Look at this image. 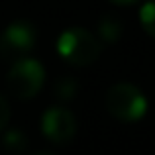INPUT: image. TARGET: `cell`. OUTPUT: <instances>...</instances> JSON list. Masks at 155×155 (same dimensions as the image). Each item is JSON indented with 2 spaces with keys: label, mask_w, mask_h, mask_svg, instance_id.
<instances>
[{
  "label": "cell",
  "mask_w": 155,
  "mask_h": 155,
  "mask_svg": "<svg viewBox=\"0 0 155 155\" xmlns=\"http://www.w3.org/2000/svg\"><path fill=\"white\" fill-rule=\"evenodd\" d=\"M57 53L69 65L87 67V65L94 63L98 59L100 43L96 41V38L91 31L75 26V28H69V30L61 31L59 39H57Z\"/></svg>",
  "instance_id": "6da1fadb"
},
{
  "label": "cell",
  "mask_w": 155,
  "mask_h": 155,
  "mask_svg": "<svg viewBox=\"0 0 155 155\" xmlns=\"http://www.w3.org/2000/svg\"><path fill=\"white\" fill-rule=\"evenodd\" d=\"M106 108L120 122H137L147 112V98L134 84L118 83L106 94Z\"/></svg>",
  "instance_id": "7a4b0ae2"
},
{
  "label": "cell",
  "mask_w": 155,
  "mask_h": 155,
  "mask_svg": "<svg viewBox=\"0 0 155 155\" xmlns=\"http://www.w3.org/2000/svg\"><path fill=\"white\" fill-rule=\"evenodd\" d=\"M43 83H45V69L38 59H30V57L14 61L6 79L8 91L22 100L34 98L41 91Z\"/></svg>",
  "instance_id": "3957f363"
},
{
  "label": "cell",
  "mask_w": 155,
  "mask_h": 155,
  "mask_svg": "<svg viewBox=\"0 0 155 155\" xmlns=\"http://www.w3.org/2000/svg\"><path fill=\"white\" fill-rule=\"evenodd\" d=\"M35 45V28L28 20H16L8 24L0 35V53L10 61L28 55Z\"/></svg>",
  "instance_id": "277c9868"
},
{
  "label": "cell",
  "mask_w": 155,
  "mask_h": 155,
  "mask_svg": "<svg viewBox=\"0 0 155 155\" xmlns=\"http://www.w3.org/2000/svg\"><path fill=\"white\" fill-rule=\"evenodd\" d=\"M41 132L53 143H67L75 137L77 120L71 110L63 108V106H51L43 112Z\"/></svg>",
  "instance_id": "5b68a950"
},
{
  "label": "cell",
  "mask_w": 155,
  "mask_h": 155,
  "mask_svg": "<svg viewBox=\"0 0 155 155\" xmlns=\"http://www.w3.org/2000/svg\"><path fill=\"white\" fill-rule=\"evenodd\" d=\"M98 35L104 43H116L122 35V24L114 16H104L98 22Z\"/></svg>",
  "instance_id": "8992f818"
},
{
  "label": "cell",
  "mask_w": 155,
  "mask_h": 155,
  "mask_svg": "<svg viewBox=\"0 0 155 155\" xmlns=\"http://www.w3.org/2000/svg\"><path fill=\"white\" fill-rule=\"evenodd\" d=\"M2 145L8 149V151L20 153V151H24V149H26L28 140H26V136H24L20 130H10V132L4 134V137H2Z\"/></svg>",
  "instance_id": "52a82bcc"
},
{
  "label": "cell",
  "mask_w": 155,
  "mask_h": 155,
  "mask_svg": "<svg viewBox=\"0 0 155 155\" xmlns=\"http://www.w3.org/2000/svg\"><path fill=\"white\" fill-rule=\"evenodd\" d=\"M140 24L149 35L155 38V0H147L140 8Z\"/></svg>",
  "instance_id": "ba28073f"
},
{
  "label": "cell",
  "mask_w": 155,
  "mask_h": 155,
  "mask_svg": "<svg viewBox=\"0 0 155 155\" xmlns=\"http://www.w3.org/2000/svg\"><path fill=\"white\" fill-rule=\"evenodd\" d=\"M55 96L61 100H69L73 98V96L77 94V91H79V83H77L75 79H71V77H65V79H59L55 83Z\"/></svg>",
  "instance_id": "9c48e42d"
},
{
  "label": "cell",
  "mask_w": 155,
  "mask_h": 155,
  "mask_svg": "<svg viewBox=\"0 0 155 155\" xmlns=\"http://www.w3.org/2000/svg\"><path fill=\"white\" fill-rule=\"evenodd\" d=\"M10 104H8V100L4 98L2 94H0V132H2V128L8 124V120H10Z\"/></svg>",
  "instance_id": "30bf717a"
},
{
  "label": "cell",
  "mask_w": 155,
  "mask_h": 155,
  "mask_svg": "<svg viewBox=\"0 0 155 155\" xmlns=\"http://www.w3.org/2000/svg\"><path fill=\"white\" fill-rule=\"evenodd\" d=\"M114 2H118V4H128V2H134V0H114Z\"/></svg>",
  "instance_id": "8fae6325"
},
{
  "label": "cell",
  "mask_w": 155,
  "mask_h": 155,
  "mask_svg": "<svg viewBox=\"0 0 155 155\" xmlns=\"http://www.w3.org/2000/svg\"><path fill=\"white\" fill-rule=\"evenodd\" d=\"M35 155H55V153H49V151H39V153H35Z\"/></svg>",
  "instance_id": "7c38bea8"
}]
</instances>
